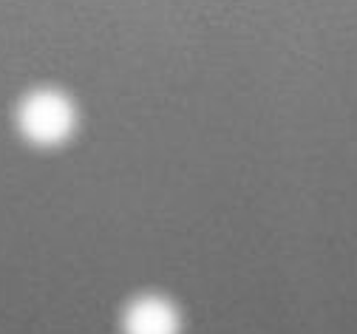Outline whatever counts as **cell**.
I'll use <instances>...</instances> for the list:
<instances>
[{"label": "cell", "mask_w": 357, "mask_h": 334, "mask_svg": "<svg viewBox=\"0 0 357 334\" xmlns=\"http://www.w3.org/2000/svg\"><path fill=\"white\" fill-rule=\"evenodd\" d=\"M20 122H23V130L34 142H46V145H52V142H60L71 130L74 111H71L68 100L60 97V93L40 91L23 105Z\"/></svg>", "instance_id": "cell-1"}, {"label": "cell", "mask_w": 357, "mask_h": 334, "mask_svg": "<svg viewBox=\"0 0 357 334\" xmlns=\"http://www.w3.org/2000/svg\"><path fill=\"white\" fill-rule=\"evenodd\" d=\"M178 320L170 303L162 298H142L128 309L125 331L128 334H176Z\"/></svg>", "instance_id": "cell-2"}]
</instances>
